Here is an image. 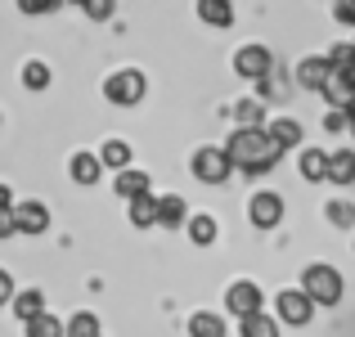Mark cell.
Returning <instances> with one entry per match:
<instances>
[{"label":"cell","instance_id":"1","mask_svg":"<svg viewBox=\"0 0 355 337\" xmlns=\"http://www.w3.org/2000/svg\"><path fill=\"white\" fill-rule=\"evenodd\" d=\"M225 157L234 162V171H243V175H266V171L279 166L284 153L266 139V130H234L230 144H225Z\"/></svg>","mask_w":355,"mask_h":337},{"label":"cell","instance_id":"2","mask_svg":"<svg viewBox=\"0 0 355 337\" xmlns=\"http://www.w3.org/2000/svg\"><path fill=\"white\" fill-rule=\"evenodd\" d=\"M302 293L315 306H338L342 302V275L333 266H324V261H315V266L302 270Z\"/></svg>","mask_w":355,"mask_h":337},{"label":"cell","instance_id":"3","mask_svg":"<svg viewBox=\"0 0 355 337\" xmlns=\"http://www.w3.org/2000/svg\"><path fill=\"white\" fill-rule=\"evenodd\" d=\"M144 72L139 68H121V72H113V77L104 81V99L108 104H117V108H130V104H139L144 99Z\"/></svg>","mask_w":355,"mask_h":337},{"label":"cell","instance_id":"4","mask_svg":"<svg viewBox=\"0 0 355 337\" xmlns=\"http://www.w3.org/2000/svg\"><path fill=\"white\" fill-rule=\"evenodd\" d=\"M189 166H193V175H198L202 184H225L230 171H234V162L225 157V148H211V144H202Z\"/></svg>","mask_w":355,"mask_h":337},{"label":"cell","instance_id":"5","mask_svg":"<svg viewBox=\"0 0 355 337\" xmlns=\"http://www.w3.org/2000/svg\"><path fill=\"white\" fill-rule=\"evenodd\" d=\"M225 311L234 315V320H252V315H261V288L252 284V279H239V284H230Z\"/></svg>","mask_w":355,"mask_h":337},{"label":"cell","instance_id":"6","mask_svg":"<svg viewBox=\"0 0 355 337\" xmlns=\"http://www.w3.org/2000/svg\"><path fill=\"white\" fill-rule=\"evenodd\" d=\"M234 72L248 77V81H261V77L275 72V54H270L266 45H243V50L234 54Z\"/></svg>","mask_w":355,"mask_h":337},{"label":"cell","instance_id":"7","mask_svg":"<svg viewBox=\"0 0 355 337\" xmlns=\"http://www.w3.org/2000/svg\"><path fill=\"white\" fill-rule=\"evenodd\" d=\"M248 216L257 230H275L279 221H284V198H279L275 189H261V193H252V202H248Z\"/></svg>","mask_w":355,"mask_h":337},{"label":"cell","instance_id":"8","mask_svg":"<svg viewBox=\"0 0 355 337\" xmlns=\"http://www.w3.org/2000/svg\"><path fill=\"white\" fill-rule=\"evenodd\" d=\"M311 315H315V302L302 293V288H284V293H279V320L284 324L302 329V324H311Z\"/></svg>","mask_w":355,"mask_h":337},{"label":"cell","instance_id":"9","mask_svg":"<svg viewBox=\"0 0 355 337\" xmlns=\"http://www.w3.org/2000/svg\"><path fill=\"white\" fill-rule=\"evenodd\" d=\"M333 77H338V72H333L329 54H324V59H302L297 63V86H306V90H329Z\"/></svg>","mask_w":355,"mask_h":337},{"label":"cell","instance_id":"10","mask_svg":"<svg viewBox=\"0 0 355 337\" xmlns=\"http://www.w3.org/2000/svg\"><path fill=\"white\" fill-rule=\"evenodd\" d=\"M266 139L279 148V153H288V148H302V121H293V117H279V121H266Z\"/></svg>","mask_w":355,"mask_h":337},{"label":"cell","instance_id":"11","mask_svg":"<svg viewBox=\"0 0 355 337\" xmlns=\"http://www.w3.org/2000/svg\"><path fill=\"white\" fill-rule=\"evenodd\" d=\"M14 225L18 234H45L50 230V211H45V202H14Z\"/></svg>","mask_w":355,"mask_h":337},{"label":"cell","instance_id":"12","mask_svg":"<svg viewBox=\"0 0 355 337\" xmlns=\"http://www.w3.org/2000/svg\"><path fill=\"white\" fill-rule=\"evenodd\" d=\"M302 180H311V184H320V180H329V153H324V148H302Z\"/></svg>","mask_w":355,"mask_h":337},{"label":"cell","instance_id":"13","mask_svg":"<svg viewBox=\"0 0 355 337\" xmlns=\"http://www.w3.org/2000/svg\"><path fill=\"white\" fill-rule=\"evenodd\" d=\"M14 315H18L23 324L41 320V315H45V293H41V288H23V293L14 297Z\"/></svg>","mask_w":355,"mask_h":337},{"label":"cell","instance_id":"14","mask_svg":"<svg viewBox=\"0 0 355 337\" xmlns=\"http://www.w3.org/2000/svg\"><path fill=\"white\" fill-rule=\"evenodd\" d=\"M329 180L333 184H355V153L351 148H338V153H329Z\"/></svg>","mask_w":355,"mask_h":337},{"label":"cell","instance_id":"15","mask_svg":"<svg viewBox=\"0 0 355 337\" xmlns=\"http://www.w3.org/2000/svg\"><path fill=\"white\" fill-rule=\"evenodd\" d=\"M198 18L211 27H230L234 23V5L230 0H198Z\"/></svg>","mask_w":355,"mask_h":337},{"label":"cell","instance_id":"16","mask_svg":"<svg viewBox=\"0 0 355 337\" xmlns=\"http://www.w3.org/2000/svg\"><path fill=\"white\" fill-rule=\"evenodd\" d=\"M157 225H166V230H180V225H184V198H180V193L157 198Z\"/></svg>","mask_w":355,"mask_h":337},{"label":"cell","instance_id":"17","mask_svg":"<svg viewBox=\"0 0 355 337\" xmlns=\"http://www.w3.org/2000/svg\"><path fill=\"white\" fill-rule=\"evenodd\" d=\"M99 162L113 166L117 175H121V171H130V144H126V139H108V144L99 148Z\"/></svg>","mask_w":355,"mask_h":337},{"label":"cell","instance_id":"18","mask_svg":"<svg viewBox=\"0 0 355 337\" xmlns=\"http://www.w3.org/2000/svg\"><path fill=\"white\" fill-rule=\"evenodd\" d=\"M68 171H72V180H77V184H95V180H99V171H104V162H99L95 153H77Z\"/></svg>","mask_w":355,"mask_h":337},{"label":"cell","instance_id":"19","mask_svg":"<svg viewBox=\"0 0 355 337\" xmlns=\"http://www.w3.org/2000/svg\"><path fill=\"white\" fill-rule=\"evenodd\" d=\"M113 189H117L126 202H135V198H144V193H148V175H144V171H121Z\"/></svg>","mask_w":355,"mask_h":337},{"label":"cell","instance_id":"20","mask_svg":"<svg viewBox=\"0 0 355 337\" xmlns=\"http://www.w3.org/2000/svg\"><path fill=\"white\" fill-rule=\"evenodd\" d=\"M130 225H135V230H153L157 225V198L153 193H144V198L130 202Z\"/></svg>","mask_w":355,"mask_h":337},{"label":"cell","instance_id":"21","mask_svg":"<svg viewBox=\"0 0 355 337\" xmlns=\"http://www.w3.org/2000/svg\"><path fill=\"white\" fill-rule=\"evenodd\" d=\"M189 337H225V320L211 315V311H198L189 320Z\"/></svg>","mask_w":355,"mask_h":337},{"label":"cell","instance_id":"22","mask_svg":"<svg viewBox=\"0 0 355 337\" xmlns=\"http://www.w3.org/2000/svg\"><path fill=\"white\" fill-rule=\"evenodd\" d=\"M239 337H279V320H275V315H252V320H239Z\"/></svg>","mask_w":355,"mask_h":337},{"label":"cell","instance_id":"23","mask_svg":"<svg viewBox=\"0 0 355 337\" xmlns=\"http://www.w3.org/2000/svg\"><path fill=\"white\" fill-rule=\"evenodd\" d=\"M324 216L338 225V230H355V202L351 198H333L329 207H324Z\"/></svg>","mask_w":355,"mask_h":337},{"label":"cell","instance_id":"24","mask_svg":"<svg viewBox=\"0 0 355 337\" xmlns=\"http://www.w3.org/2000/svg\"><path fill=\"white\" fill-rule=\"evenodd\" d=\"M63 333H68V337H99V320L90 311H77L68 324H63Z\"/></svg>","mask_w":355,"mask_h":337},{"label":"cell","instance_id":"25","mask_svg":"<svg viewBox=\"0 0 355 337\" xmlns=\"http://www.w3.org/2000/svg\"><path fill=\"white\" fill-rule=\"evenodd\" d=\"M189 239L198 243V248L216 243V221H211V216H193V221H189Z\"/></svg>","mask_w":355,"mask_h":337},{"label":"cell","instance_id":"26","mask_svg":"<svg viewBox=\"0 0 355 337\" xmlns=\"http://www.w3.org/2000/svg\"><path fill=\"white\" fill-rule=\"evenodd\" d=\"M27 337H68L63 333V324L54 320V315H41V320H32V324H23Z\"/></svg>","mask_w":355,"mask_h":337},{"label":"cell","instance_id":"27","mask_svg":"<svg viewBox=\"0 0 355 337\" xmlns=\"http://www.w3.org/2000/svg\"><path fill=\"white\" fill-rule=\"evenodd\" d=\"M234 117H239V130H261V99H248V104H239Z\"/></svg>","mask_w":355,"mask_h":337},{"label":"cell","instance_id":"28","mask_svg":"<svg viewBox=\"0 0 355 337\" xmlns=\"http://www.w3.org/2000/svg\"><path fill=\"white\" fill-rule=\"evenodd\" d=\"M257 95H261V104H266V99H279V95H284V68H275L270 77H261V81H257Z\"/></svg>","mask_w":355,"mask_h":337},{"label":"cell","instance_id":"29","mask_svg":"<svg viewBox=\"0 0 355 337\" xmlns=\"http://www.w3.org/2000/svg\"><path fill=\"white\" fill-rule=\"evenodd\" d=\"M23 86H27V90H45V86H50V68L32 59V63L23 68Z\"/></svg>","mask_w":355,"mask_h":337},{"label":"cell","instance_id":"30","mask_svg":"<svg viewBox=\"0 0 355 337\" xmlns=\"http://www.w3.org/2000/svg\"><path fill=\"white\" fill-rule=\"evenodd\" d=\"M333 18H338V23H351V27H355V0H342V5H333Z\"/></svg>","mask_w":355,"mask_h":337},{"label":"cell","instance_id":"31","mask_svg":"<svg viewBox=\"0 0 355 337\" xmlns=\"http://www.w3.org/2000/svg\"><path fill=\"white\" fill-rule=\"evenodd\" d=\"M81 9H86L90 18H108V14H113V5H108V0H86Z\"/></svg>","mask_w":355,"mask_h":337},{"label":"cell","instance_id":"32","mask_svg":"<svg viewBox=\"0 0 355 337\" xmlns=\"http://www.w3.org/2000/svg\"><path fill=\"white\" fill-rule=\"evenodd\" d=\"M14 306V279H9V270H0V306Z\"/></svg>","mask_w":355,"mask_h":337},{"label":"cell","instance_id":"33","mask_svg":"<svg viewBox=\"0 0 355 337\" xmlns=\"http://www.w3.org/2000/svg\"><path fill=\"white\" fill-rule=\"evenodd\" d=\"M347 121H351L347 112H333V108L324 112V130H342V126H347Z\"/></svg>","mask_w":355,"mask_h":337},{"label":"cell","instance_id":"34","mask_svg":"<svg viewBox=\"0 0 355 337\" xmlns=\"http://www.w3.org/2000/svg\"><path fill=\"white\" fill-rule=\"evenodd\" d=\"M9 234H18V225H14V211H0V239H9Z\"/></svg>","mask_w":355,"mask_h":337},{"label":"cell","instance_id":"35","mask_svg":"<svg viewBox=\"0 0 355 337\" xmlns=\"http://www.w3.org/2000/svg\"><path fill=\"white\" fill-rule=\"evenodd\" d=\"M0 211H14V207H9V189H5V184H0Z\"/></svg>","mask_w":355,"mask_h":337},{"label":"cell","instance_id":"36","mask_svg":"<svg viewBox=\"0 0 355 337\" xmlns=\"http://www.w3.org/2000/svg\"><path fill=\"white\" fill-rule=\"evenodd\" d=\"M351 130H355V117H351Z\"/></svg>","mask_w":355,"mask_h":337}]
</instances>
